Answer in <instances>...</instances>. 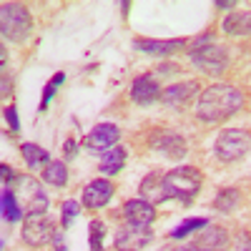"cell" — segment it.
<instances>
[{
	"mask_svg": "<svg viewBox=\"0 0 251 251\" xmlns=\"http://www.w3.org/2000/svg\"><path fill=\"white\" fill-rule=\"evenodd\" d=\"M241 106H244L241 93L234 86H224V83H219V86H208L199 96L196 116L203 123H219V121H226V118H231L234 113H239Z\"/></svg>",
	"mask_w": 251,
	"mask_h": 251,
	"instance_id": "6da1fadb",
	"label": "cell"
},
{
	"mask_svg": "<svg viewBox=\"0 0 251 251\" xmlns=\"http://www.w3.org/2000/svg\"><path fill=\"white\" fill-rule=\"evenodd\" d=\"M163 186H166V194L183 201V203H191L199 191H201V174L191 166H181V169H174L163 176Z\"/></svg>",
	"mask_w": 251,
	"mask_h": 251,
	"instance_id": "7a4b0ae2",
	"label": "cell"
},
{
	"mask_svg": "<svg viewBox=\"0 0 251 251\" xmlns=\"http://www.w3.org/2000/svg\"><path fill=\"white\" fill-rule=\"evenodd\" d=\"M0 28H3L5 40H10V43H23L33 28L28 8L20 3H5L3 10H0Z\"/></svg>",
	"mask_w": 251,
	"mask_h": 251,
	"instance_id": "3957f363",
	"label": "cell"
},
{
	"mask_svg": "<svg viewBox=\"0 0 251 251\" xmlns=\"http://www.w3.org/2000/svg\"><path fill=\"white\" fill-rule=\"evenodd\" d=\"M251 149V136L241 128H228L221 131L216 143H214V153L224 161V163H231L246 156V151Z\"/></svg>",
	"mask_w": 251,
	"mask_h": 251,
	"instance_id": "277c9868",
	"label": "cell"
},
{
	"mask_svg": "<svg viewBox=\"0 0 251 251\" xmlns=\"http://www.w3.org/2000/svg\"><path fill=\"white\" fill-rule=\"evenodd\" d=\"M188 60H191L196 68H201L203 73L221 75L228 66V53L221 46H201V48L188 50Z\"/></svg>",
	"mask_w": 251,
	"mask_h": 251,
	"instance_id": "5b68a950",
	"label": "cell"
},
{
	"mask_svg": "<svg viewBox=\"0 0 251 251\" xmlns=\"http://www.w3.org/2000/svg\"><path fill=\"white\" fill-rule=\"evenodd\" d=\"M18 188H20V196H23V201H25V214L28 216H46L48 196L40 191V183L30 176H20Z\"/></svg>",
	"mask_w": 251,
	"mask_h": 251,
	"instance_id": "8992f818",
	"label": "cell"
},
{
	"mask_svg": "<svg viewBox=\"0 0 251 251\" xmlns=\"http://www.w3.org/2000/svg\"><path fill=\"white\" fill-rule=\"evenodd\" d=\"M55 228L46 216H28L23 224V241L30 246H46L48 241H53Z\"/></svg>",
	"mask_w": 251,
	"mask_h": 251,
	"instance_id": "52a82bcc",
	"label": "cell"
},
{
	"mask_svg": "<svg viewBox=\"0 0 251 251\" xmlns=\"http://www.w3.org/2000/svg\"><path fill=\"white\" fill-rule=\"evenodd\" d=\"M153 239V231L149 226H123L121 231L116 234V249L118 251H141L146 244Z\"/></svg>",
	"mask_w": 251,
	"mask_h": 251,
	"instance_id": "ba28073f",
	"label": "cell"
},
{
	"mask_svg": "<svg viewBox=\"0 0 251 251\" xmlns=\"http://www.w3.org/2000/svg\"><path fill=\"white\" fill-rule=\"evenodd\" d=\"M136 48L146 55H174L178 50L186 48L183 38H174V40H156V38H136Z\"/></svg>",
	"mask_w": 251,
	"mask_h": 251,
	"instance_id": "9c48e42d",
	"label": "cell"
},
{
	"mask_svg": "<svg viewBox=\"0 0 251 251\" xmlns=\"http://www.w3.org/2000/svg\"><path fill=\"white\" fill-rule=\"evenodd\" d=\"M118 138H121V131L116 128V126L100 123L86 136V146L91 151H108V149H113V146L118 143Z\"/></svg>",
	"mask_w": 251,
	"mask_h": 251,
	"instance_id": "30bf717a",
	"label": "cell"
},
{
	"mask_svg": "<svg viewBox=\"0 0 251 251\" xmlns=\"http://www.w3.org/2000/svg\"><path fill=\"white\" fill-rule=\"evenodd\" d=\"M113 196V183L106 178H96L83 188V203L88 208H103Z\"/></svg>",
	"mask_w": 251,
	"mask_h": 251,
	"instance_id": "8fae6325",
	"label": "cell"
},
{
	"mask_svg": "<svg viewBox=\"0 0 251 251\" xmlns=\"http://www.w3.org/2000/svg\"><path fill=\"white\" fill-rule=\"evenodd\" d=\"M123 216L133 226H151V221L156 219V211H153V203L136 199V201H128L123 206Z\"/></svg>",
	"mask_w": 251,
	"mask_h": 251,
	"instance_id": "7c38bea8",
	"label": "cell"
},
{
	"mask_svg": "<svg viewBox=\"0 0 251 251\" xmlns=\"http://www.w3.org/2000/svg\"><path fill=\"white\" fill-rule=\"evenodd\" d=\"M131 98L138 103V106H149L156 98H161V91L156 86V80L151 75H138L131 86Z\"/></svg>",
	"mask_w": 251,
	"mask_h": 251,
	"instance_id": "4fadbf2b",
	"label": "cell"
},
{
	"mask_svg": "<svg viewBox=\"0 0 251 251\" xmlns=\"http://www.w3.org/2000/svg\"><path fill=\"white\" fill-rule=\"evenodd\" d=\"M153 149L158 153H163L166 158L178 161V158L186 156V141L176 133H161L158 138H153Z\"/></svg>",
	"mask_w": 251,
	"mask_h": 251,
	"instance_id": "5bb4252c",
	"label": "cell"
},
{
	"mask_svg": "<svg viewBox=\"0 0 251 251\" xmlns=\"http://www.w3.org/2000/svg\"><path fill=\"white\" fill-rule=\"evenodd\" d=\"M199 91V83L196 80H188V83H176V86H169L161 93V100L166 106H183V103L191 98Z\"/></svg>",
	"mask_w": 251,
	"mask_h": 251,
	"instance_id": "9a60e30c",
	"label": "cell"
},
{
	"mask_svg": "<svg viewBox=\"0 0 251 251\" xmlns=\"http://www.w3.org/2000/svg\"><path fill=\"white\" fill-rule=\"evenodd\" d=\"M138 191H141V199L143 201H149V203H161L169 199V194H166V186H163V176H146L138 186Z\"/></svg>",
	"mask_w": 251,
	"mask_h": 251,
	"instance_id": "2e32d148",
	"label": "cell"
},
{
	"mask_svg": "<svg viewBox=\"0 0 251 251\" xmlns=\"http://www.w3.org/2000/svg\"><path fill=\"white\" fill-rule=\"evenodd\" d=\"M196 244L208 249V251H224L228 246V234H226V228H221V226H203V231L196 239Z\"/></svg>",
	"mask_w": 251,
	"mask_h": 251,
	"instance_id": "e0dca14e",
	"label": "cell"
},
{
	"mask_svg": "<svg viewBox=\"0 0 251 251\" xmlns=\"http://www.w3.org/2000/svg\"><path fill=\"white\" fill-rule=\"evenodd\" d=\"M123 163H126V149H121V146H113V149L103 151L98 169H100L103 176H116V174H121Z\"/></svg>",
	"mask_w": 251,
	"mask_h": 251,
	"instance_id": "ac0fdd59",
	"label": "cell"
},
{
	"mask_svg": "<svg viewBox=\"0 0 251 251\" xmlns=\"http://www.w3.org/2000/svg\"><path fill=\"white\" fill-rule=\"evenodd\" d=\"M221 30L226 35H251V13H231L224 18Z\"/></svg>",
	"mask_w": 251,
	"mask_h": 251,
	"instance_id": "d6986e66",
	"label": "cell"
},
{
	"mask_svg": "<svg viewBox=\"0 0 251 251\" xmlns=\"http://www.w3.org/2000/svg\"><path fill=\"white\" fill-rule=\"evenodd\" d=\"M43 181L50 186H66L68 181V169L63 161H50L46 169H43Z\"/></svg>",
	"mask_w": 251,
	"mask_h": 251,
	"instance_id": "ffe728a7",
	"label": "cell"
},
{
	"mask_svg": "<svg viewBox=\"0 0 251 251\" xmlns=\"http://www.w3.org/2000/svg\"><path fill=\"white\" fill-rule=\"evenodd\" d=\"M23 158H25V163L30 166V169H38V166H48L50 163V158H48V151H43L40 146H35V143H23Z\"/></svg>",
	"mask_w": 251,
	"mask_h": 251,
	"instance_id": "44dd1931",
	"label": "cell"
},
{
	"mask_svg": "<svg viewBox=\"0 0 251 251\" xmlns=\"http://www.w3.org/2000/svg\"><path fill=\"white\" fill-rule=\"evenodd\" d=\"M3 219L8 224H15L20 219V208H18V201H15L10 188H5V191H3Z\"/></svg>",
	"mask_w": 251,
	"mask_h": 251,
	"instance_id": "7402d4cb",
	"label": "cell"
},
{
	"mask_svg": "<svg viewBox=\"0 0 251 251\" xmlns=\"http://www.w3.org/2000/svg\"><path fill=\"white\" fill-rule=\"evenodd\" d=\"M236 203H239V194L234 191V188H224V191L216 196V208L219 211H224V214H231L234 208H236Z\"/></svg>",
	"mask_w": 251,
	"mask_h": 251,
	"instance_id": "603a6c76",
	"label": "cell"
},
{
	"mask_svg": "<svg viewBox=\"0 0 251 251\" xmlns=\"http://www.w3.org/2000/svg\"><path fill=\"white\" fill-rule=\"evenodd\" d=\"M103 236H106L103 221H93L91 224V251H103Z\"/></svg>",
	"mask_w": 251,
	"mask_h": 251,
	"instance_id": "cb8c5ba5",
	"label": "cell"
},
{
	"mask_svg": "<svg viewBox=\"0 0 251 251\" xmlns=\"http://www.w3.org/2000/svg\"><path fill=\"white\" fill-rule=\"evenodd\" d=\"M203 226H208L206 219H188V221H183V224L176 228V231H171V236H174V239H183L186 234H191L194 228H203Z\"/></svg>",
	"mask_w": 251,
	"mask_h": 251,
	"instance_id": "d4e9b609",
	"label": "cell"
},
{
	"mask_svg": "<svg viewBox=\"0 0 251 251\" xmlns=\"http://www.w3.org/2000/svg\"><path fill=\"white\" fill-rule=\"evenodd\" d=\"M63 80H66V75H63V73H58L55 78H53V83H48V86H46V93H43V103H40V111H46V106H48V100L55 96V88L60 86V83Z\"/></svg>",
	"mask_w": 251,
	"mask_h": 251,
	"instance_id": "484cf974",
	"label": "cell"
},
{
	"mask_svg": "<svg viewBox=\"0 0 251 251\" xmlns=\"http://www.w3.org/2000/svg\"><path fill=\"white\" fill-rule=\"evenodd\" d=\"M75 216H78V201H73V199H71V201L63 203V226L68 228V226H71V221H73Z\"/></svg>",
	"mask_w": 251,
	"mask_h": 251,
	"instance_id": "4316f807",
	"label": "cell"
},
{
	"mask_svg": "<svg viewBox=\"0 0 251 251\" xmlns=\"http://www.w3.org/2000/svg\"><path fill=\"white\" fill-rule=\"evenodd\" d=\"M5 121H8V126H10V133H18V131H20V121H18L15 106H8V108H5Z\"/></svg>",
	"mask_w": 251,
	"mask_h": 251,
	"instance_id": "83f0119b",
	"label": "cell"
},
{
	"mask_svg": "<svg viewBox=\"0 0 251 251\" xmlns=\"http://www.w3.org/2000/svg\"><path fill=\"white\" fill-rule=\"evenodd\" d=\"M236 251H251V234H239Z\"/></svg>",
	"mask_w": 251,
	"mask_h": 251,
	"instance_id": "f1b7e54d",
	"label": "cell"
},
{
	"mask_svg": "<svg viewBox=\"0 0 251 251\" xmlns=\"http://www.w3.org/2000/svg\"><path fill=\"white\" fill-rule=\"evenodd\" d=\"M75 149H78V143H75L73 138H68L66 146H63V153H66V158H73V156H75Z\"/></svg>",
	"mask_w": 251,
	"mask_h": 251,
	"instance_id": "f546056e",
	"label": "cell"
},
{
	"mask_svg": "<svg viewBox=\"0 0 251 251\" xmlns=\"http://www.w3.org/2000/svg\"><path fill=\"white\" fill-rule=\"evenodd\" d=\"M53 244H55V251H66V244H63V234H60V231H55Z\"/></svg>",
	"mask_w": 251,
	"mask_h": 251,
	"instance_id": "4dcf8cb0",
	"label": "cell"
},
{
	"mask_svg": "<svg viewBox=\"0 0 251 251\" xmlns=\"http://www.w3.org/2000/svg\"><path fill=\"white\" fill-rule=\"evenodd\" d=\"M174 251H208V249H203L199 244H191V246H181V249H174Z\"/></svg>",
	"mask_w": 251,
	"mask_h": 251,
	"instance_id": "1f68e13d",
	"label": "cell"
},
{
	"mask_svg": "<svg viewBox=\"0 0 251 251\" xmlns=\"http://www.w3.org/2000/svg\"><path fill=\"white\" fill-rule=\"evenodd\" d=\"M0 171H3V181H8V178H13V169H10V166H8V163H3V166H0Z\"/></svg>",
	"mask_w": 251,
	"mask_h": 251,
	"instance_id": "d6a6232c",
	"label": "cell"
},
{
	"mask_svg": "<svg viewBox=\"0 0 251 251\" xmlns=\"http://www.w3.org/2000/svg\"><path fill=\"white\" fill-rule=\"evenodd\" d=\"M178 71H181L178 66H161L158 68V73H178Z\"/></svg>",
	"mask_w": 251,
	"mask_h": 251,
	"instance_id": "836d02e7",
	"label": "cell"
},
{
	"mask_svg": "<svg viewBox=\"0 0 251 251\" xmlns=\"http://www.w3.org/2000/svg\"><path fill=\"white\" fill-rule=\"evenodd\" d=\"M216 8H234V0H216Z\"/></svg>",
	"mask_w": 251,
	"mask_h": 251,
	"instance_id": "e575fe53",
	"label": "cell"
},
{
	"mask_svg": "<svg viewBox=\"0 0 251 251\" xmlns=\"http://www.w3.org/2000/svg\"><path fill=\"white\" fill-rule=\"evenodd\" d=\"M10 93V86H8V78H3V96Z\"/></svg>",
	"mask_w": 251,
	"mask_h": 251,
	"instance_id": "d590c367",
	"label": "cell"
}]
</instances>
